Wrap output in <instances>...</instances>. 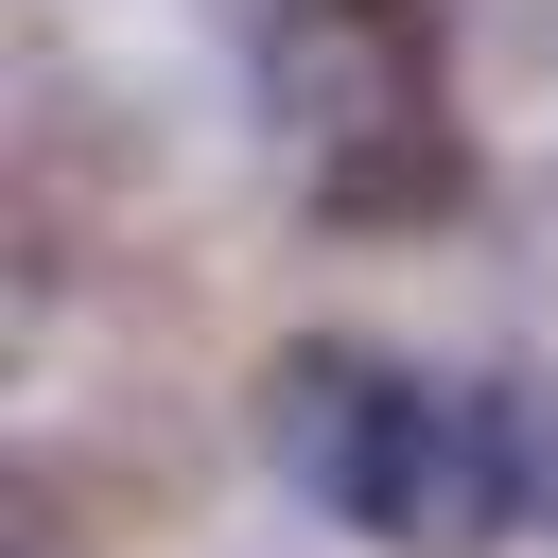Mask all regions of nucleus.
I'll use <instances>...</instances> for the list:
<instances>
[{"mask_svg":"<svg viewBox=\"0 0 558 558\" xmlns=\"http://www.w3.org/2000/svg\"><path fill=\"white\" fill-rule=\"evenodd\" d=\"M262 122L331 227H436L471 192V140L436 105V0H279L262 17Z\"/></svg>","mask_w":558,"mask_h":558,"instance_id":"1","label":"nucleus"},{"mask_svg":"<svg viewBox=\"0 0 558 558\" xmlns=\"http://www.w3.org/2000/svg\"><path fill=\"white\" fill-rule=\"evenodd\" d=\"M523 506H558L541 401L488 384V366H401V401L366 436V488H349V541H384V558H506Z\"/></svg>","mask_w":558,"mask_h":558,"instance_id":"2","label":"nucleus"},{"mask_svg":"<svg viewBox=\"0 0 558 558\" xmlns=\"http://www.w3.org/2000/svg\"><path fill=\"white\" fill-rule=\"evenodd\" d=\"M384 401H401V349H366V331H296V349L262 366V471H279L296 506H331V523H349Z\"/></svg>","mask_w":558,"mask_h":558,"instance_id":"3","label":"nucleus"}]
</instances>
